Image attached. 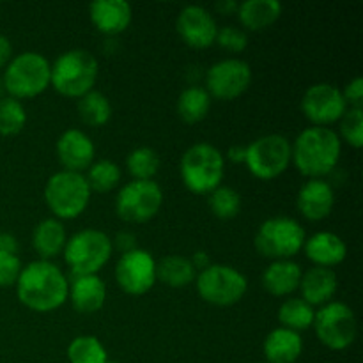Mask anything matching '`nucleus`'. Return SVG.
I'll use <instances>...</instances> for the list:
<instances>
[{"mask_svg": "<svg viewBox=\"0 0 363 363\" xmlns=\"http://www.w3.org/2000/svg\"><path fill=\"white\" fill-rule=\"evenodd\" d=\"M69 282L62 269L52 261H32L21 269L16 282L20 303L34 312H53L67 300Z\"/></svg>", "mask_w": 363, "mask_h": 363, "instance_id": "nucleus-1", "label": "nucleus"}, {"mask_svg": "<svg viewBox=\"0 0 363 363\" xmlns=\"http://www.w3.org/2000/svg\"><path fill=\"white\" fill-rule=\"evenodd\" d=\"M340 155V137L326 126L305 128L291 144V162L300 174L311 179H323L335 170Z\"/></svg>", "mask_w": 363, "mask_h": 363, "instance_id": "nucleus-2", "label": "nucleus"}, {"mask_svg": "<svg viewBox=\"0 0 363 363\" xmlns=\"http://www.w3.org/2000/svg\"><path fill=\"white\" fill-rule=\"evenodd\" d=\"M183 184L197 195H209L222 184L225 176V156L209 142H197L184 151L179 163Z\"/></svg>", "mask_w": 363, "mask_h": 363, "instance_id": "nucleus-3", "label": "nucleus"}, {"mask_svg": "<svg viewBox=\"0 0 363 363\" xmlns=\"http://www.w3.org/2000/svg\"><path fill=\"white\" fill-rule=\"evenodd\" d=\"M98 74L99 64L91 52L67 50L53 60L50 85L66 98H82L94 89Z\"/></svg>", "mask_w": 363, "mask_h": 363, "instance_id": "nucleus-4", "label": "nucleus"}, {"mask_svg": "<svg viewBox=\"0 0 363 363\" xmlns=\"http://www.w3.org/2000/svg\"><path fill=\"white\" fill-rule=\"evenodd\" d=\"M50 74L52 64L43 53L23 52L7 62L2 77L4 89L11 98H35L48 89Z\"/></svg>", "mask_w": 363, "mask_h": 363, "instance_id": "nucleus-5", "label": "nucleus"}, {"mask_svg": "<svg viewBox=\"0 0 363 363\" xmlns=\"http://www.w3.org/2000/svg\"><path fill=\"white\" fill-rule=\"evenodd\" d=\"M91 186L82 172L59 170L45 184V202L57 220L78 218L91 201Z\"/></svg>", "mask_w": 363, "mask_h": 363, "instance_id": "nucleus-6", "label": "nucleus"}, {"mask_svg": "<svg viewBox=\"0 0 363 363\" xmlns=\"http://www.w3.org/2000/svg\"><path fill=\"white\" fill-rule=\"evenodd\" d=\"M305 240L307 234L298 220L291 216H273L259 225L254 245L262 257L280 261L293 259V255L303 250Z\"/></svg>", "mask_w": 363, "mask_h": 363, "instance_id": "nucleus-7", "label": "nucleus"}, {"mask_svg": "<svg viewBox=\"0 0 363 363\" xmlns=\"http://www.w3.org/2000/svg\"><path fill=\"white\" fill-rule=\"evenodd\" d=\"M112 240L99 229H84L66 241L64 261L74 277L98 275L99 269L110 261Z\"/></svg>", "mask_w": 363, "mask_h": 363, "instance_id": "nucleus-8", "label": "nucleus"}, {"mask_svg": "<svg viewBox=\"0 0 363 363\" xmlns=\"http://www.w3.org/2000/svg\"><path fill=\"white\" fill-rule=\"evenodd\" d=\"M199 296L216 307H230L248 291V280L240 269L227 264H211L195 279Z\"/></svg>", "mask_w": 363, "mask_h": 363, "instance_id": "nucleus-9", "label": "nucleus"}, {"mask_svg": "<svg viewBox=\"0 0 363 363\" xmlns=\"http://www.w3.org/2000/svg\"><path fill=\"white\" fill-rule=\"evenodd\" d=\"M245 165L257 179H275L291 165V142L280 133H268L247 145Z\"/></svg>", "mask_w": 363, "mask_h": 363, "instance_id": "nucleus-10", "label": "nucleus"}, {"mask_svg": "<svg viewBox=\"0 0 363 363\" xmlns=\"http://www.w3.org/2000/svg\"><path fill=\"white\" fill-rule=\"evenodd\" d=\"M312 328L328 350L344 351L357 339V315L344 301H330L315 311Z\"/></svg>", "mask_w": 363, "mask_h": 363, "instance_id": "nucleus-11", "label": "nucleus"}, {"mask_svg": "<svg viewBox=\"0 0 363 363\" xmlns=\"http://www.w3.org/2000/svg\"><path fill=\"white\" fill-rule=\"evenodd\" d=\"M162 204L163 190L155 179H133L117 194L116 213L128 223H144L158 215Z\"/></svg>", "mask_w": 363, "mask_h": 363, "instance_id": "nucleus-12", "label": "nucleus"}, {"mask_svg": "<svg viewBox=\"0 0 363 363\" xmlns=\"http://www.w3.org/2000/svg\"><path fill=\"white\" fill-rule=\"evenodd\" d=\"M252 84L250 64L241 59H223L206 73V91L211 98L230 101L243 94Z\"/></svg>", "mask_w": 363, "mask_h": 363, "instance_id": "nucleus-13", "label": "nucleus"}, {"mask_svg": "<svg viewBox=\"0 0 363 363\" xmlns=\"http://www.w3.org/2000/svg\"><path fill=\"white\" fill-rule=\"evenodd\" d=\"M116 280L121 289L131 296L149 293L156 284L155 257L144 248L126 252L116 264Z\"/></svg>", "mask_w": 363, "mask_h": 363, "instance_id": "nucleus-14", "label": "nucleus"}, {"mask_svg": "<svg viewBox=\"0 0 363 363\" xmlns=\"http://www.w3.org/2000/svg\"><path fill=\"white\" fill-rule=\"evenodd\" d=\"M347 110L342 91L332 84H314L305 91L301 98V112L312 126H326L340 121Z\"/></svg>", "mask_w": 363, "mask_h": 363, "instance_id": "nucleus-15", "label": "nucleus"}, {"mask_svg": "<svg viewBox=\"0 0 363 363\" xmlns=\"http://www.w3.org/2000/svg\"><path fill=\"white\" fill-rule=\"evenodd\" d=\"M176 30L179 38L191 48H209L218 34L215 16L202 6H186L181 9L176 20Z\"/></svg>", "mask_w": 363, "mask_h": 363, "instance_id": "nucleus-16", "label": "nucleus"}, {"mask_svg": "<svg viewBox=\"0 0 363 363\" xmlns=\"http://www.w3.org/2000/svg\"><path fill=\"white\" fill-rule=\"evenodd\" d=\"M57 156L62 163L64 170L82 172L94 163L96 145L85 131L78 128H69L57 140Z\"/></svg>", "mask_w": 363, "mask_h": 363, "instance_id": "nucleus-17", "label": "nucleus"}, {"mask_svg": "<svg viewBox=\"0 0 363 363\" xmlns=\"http://www.w3.org/2000/svg\"><path fill=\"white\" fill-rule=\"evenodd\" d=\"M296 206L301 215L311 222L325 220L335 206L333 186L325 179H308L298 191Z\"/></svg>", "mask_w": 363, "mask_h": 363, "instance_id": "nucleus-18", "label": "nucleus"}, {"mask_svg": "<svg viewBox=\"0 0 363 363\" xmlns=\"http://www.w3.org/2000/svg\"><path fill=\"white\" fill-rule=\"evenodd\" d=\"M92 25L106 35L126 30L133 18V9L126 0H96L89 6Z\"/></svg>", "mask_w": 363, "mask_h": 363, "instance_id": "nucleus-19", "label": "nucleus"}, {"mask_svg": "<svg viewBox=\"0 0 363 363\" xmlns=\"http://www.w3.org/2000/svg\"><path fill=\"white\" fill-rule=\"evenodd\" d=\"M303 252L308 261L314 262L315 266L332 269L347 257V245L339 234L321 230L305 240Z\"/></svg>", "mask_w": 363, "mask_h": 363, "instance_id": "nucleus-20", "label": "nucleus"}, {"mask_svg": "<svg viewBox=\"0 0 363 363\" xmlns=\"http://www.w3.org/2000/svg\"><path fill=\"white\" fill-rule=\"evenodd\" d=\"M67 298L80 314H96L106 301V286L99 275L74 277L69 284Z\"/></svg>", "mask_w": 363, "mask_h": 363, "instance_id": "nucleus-21", "label": "nucleus"}, {"mask_svg": "<svg viewBox=\"0 0 363 363\" xmlns=\"http://www.w3.org/2000/svg\"><path fill=\"white\" fill-rule=\"evenodd\" d=\"M298 289L301 291V298L308 305L323 307V305L333 301V296H335L337 289H339V279H337L333 269L314 266V268L307 269L301 275Z\"/></svg>", "mask_w": 363, "mask_h": 363, "instance_id": "nucleus-22", "label": "nucleus"}, {"mask_svg": "<svg viewBox=\"0 0 363 363\" xmlns=\"http://www.w3.org/2000/svg\"><path fill=\"white\" fill-rule=\"evenodd\" d=\"M303 269L293 259L273 261L262 273V287L273 296H291L300 287Z\"/></svg>", "mask_w": 363, "mask_h": 363, "instance_id": "nucleus-23", "label": "nucleus"}, {"mask_svg": "<svg viewBox=\"0 0 363 363\" xmlns=\"http://www.w3.org/2000/svg\"><path fill=\"white\" fill-rule=\"evenodd\" d=\"M262 351L268 363H294L303 353V340L300 333L279 326L268 333Z\"/></svg>", "mask_w": 363, "mask_h": 363, "instance_id": "nucleus-24", "label": "nucleus"}, {"mask_svg": "<svg viewBox=\"0 0 363 363\" xmlns=\"http://www.w3.org/2000/svg\"><path fill=\"white\" fill-rule=\"evenodd\" d=\"M66 241V227L55 216L41 220L32 230V247L43 261H52L53 257L62 254Z\"/></svg>", "mask_w": 363, "mask_h": 363, "instance_id": "nucleus-25", "label": "nucleus"}, {"mask_svg": "<svg viewBox=\"0 0 363 363\" xmlns=\"http://www.w3.org/2000/svg\"><path fill=\"white\" fill-rule=\"evenodd\" d=\"M282 9L279 0H245L238 7V18L245 28L257 32L275 23L282 14Z\"/></svg>", "mask_w": 363, "mask_h": 363, "instance_id": "nucleus-26", "label": "nucleus"}, {"mask_svg": "<svg viewBox=\"0 0 363 363\" xmlns=\"http://www.w3.org/2000/svg\"><path fill=\"white\" fill-rule=\"evenodd\" d=\"M195 279H197V272L190 257L172 254L156 262V280H162L163 284L174 289L190 286Z\"/></svg>", "mask_w": 363, "mask_h": 363, "instance_id": "nucleus-27", "label": "nucleus"}, {"mask_svg": "<svg viewBox=\"0 0 363 363\" xmlns=\"http://www.w3.org/2000/svg\"><path fill=\"white\" fill-rule=\"evenodd\" d=\"M211 108V96L201 85H190L177 98V113L184 123H199Z\"/></svg>", "mask_w": 363, "mask_h": 363, "instance_id": "nucleus-28", "label": "nucleus"}, {"mask_svg": "<svg viewBox=\"0 0 363 363\" xmlns=\"http://www.w3.org/2000/svg\"><path fill=\"white\" fill-rule=\"evenodd\" d=\"M315 311L303 298H287L279 308V321L282 328L300 333L312 328Z\"/></svg>", "mask_w": 363, "mask_h": 363, "instance_id": "nucleus-29", "label": "nucleus"}, {"mask_svg": "<svg viewBox=\"0 0 363 363\" xmlns=\"http://www.w3.org/2000/svg\"><path fill=\"white\" fill-rule=\"evenodd\" d=\"M78 116L89 126H105L112 117V105L110 99L103 92L89 91L82 98H78Z\"/></svg>", "mask_w": 363, "mask_h": 363, "instance_id": "nucleus-30", "label": "nucleus"}, {"mask_svg": "<svg viewBox=\"0 0 363 363\" xmlns=\"http://www.w3.org/2000/svg\"><path fill=\"white\" fill-rule=\"evenodd\" d=\"M67 360L69 363H106L108 353L98 337L80 335L67 346Z\"/></svg>", "mask_w": 363, "mask_h": 363, "instance_id": "nucleus-31", "label": "nucleus"}, {"mask_svg": "<svg viewBox=\"0 0 363 363\" xmlns=\"http://www.w3.org/2000/svg\"><path fill=\"white\" fill-rule=\"evenodd\" d=\"M87 179L91 190L106 194L121 183V167L112 160H98L87 169Z\"/></svg>", "mask_w": 363, "mask_h": 363, "instance_id": "nucleus-32", "label": "nucleus"}, {"mask_svg": "<svg viewBox=\"0 0 363 363\" xmlns=\"http://www.w3.org/2000/svg\"><path fill=\"white\" fill-rule=\"evenodd\" d=\"M128 172L137 181H149L158 174L160 155L151 147H137L126 158Z\"/></svg>", "mask_w": 363, "mask_h": 363, "instance_id": "nucleus-33", "label": "nucleus"}, {"mask_svg": "<svg viewBox=\"0 0 363 363\" xmlns=\"http://www.w3.org/2000/svg\"><path fill=\"white\" fill-rule=\"evenodd\" d=\"M27 124V110L23 103L11 96L0 99V135L11 137L18 135Z\"/></svg>", "mask_w": 363, "mask_h": 363, "instance_id": "nucleus-34", "label": "nucleus"}, {"mask_svg": "<svg viewBox=\"0 0 363 363\" xmlns=\"http://www.w3.org/2000/svg\"><path fill=\"white\" fill-rule=\"evenodd\" d=\"M209 209L213 215L220 220H230L240 215L241 211V195L234 188L220 184L218 188L209 194L208 197Z\"/></svg>", "mask_w": 363, "mask_h": 363, "instance_id": "nucleus-35", "label": "nucleus"}, {"mask_svg": "<svg viewBox=\"0 0 363 363\" xmlns=\"http://www.w3.org/2000/svg\"><path fill=\"white\" fill-rule=\"evenodd\" d=\"M340 133L344 140L354 149L363 145V108H350L340 117Z\"/></svg>", "mask_w": 363, "mask_h": 363, "instance_id": "nucleus-36", "label": "nucleus"}, {"mask_svg": "<svg viewBox=\"0 0 363 363\" xmlns=\"http://www.w3.org/2000/svg\"><path fill=\"white\" fill-rule=\"evenodd\" d=\"M215 43H218L223 50L233 53H240L247 48L248 35L243 28L234 27V25H227V27L218 28Z\"/></svg>", "mask_w": 363, "mask_h": 363, "instance_id": "nucleus-37", "label": "nucleus"}, {"mask_svg": "<svg viewBox=\"0 0 363 363\" xmlns=\"http://www.w3.org/2000/svg\"><path fill=\"white\" fill-rule=\"evenodd\" d=\"M21 269L23 266L16 254L0 252V287L16 286Z\"/></svg>", "mask_w": 363, "mask_h": 363, "instance_id": "nucleus-38", "label": "nucleus"}, {"mask_svg": "<svg viewBox=\"0 0 363 363\" xmlns=\"http://www.w3.org/2000/svg\"><path fill=\"white\" fill-rule=\"evenodd\" d=\"M344 99L353 108H363V78L354 77L342 91Z\"/></svg>", "mask_w": 363, "mask_h": 363, "instance_id": "nucleus-39", "label": "nucleus"}, {"mask_svg": "<svg viewBox=\"0 0 363 363\" xmlns=\"http://www.w3.org/2000/svg\"><path fill=\"white\" fill-rule=\"evenodd\" d=\"M112 247L117 248L121 254H126V252L135 250V248H138L137 236H135L133 233H130V230H121V233H117L116 240H112Z\"/></svg>", "mask_w": 363, "mask_h": 363, "instance_id": "nucleus-40", "label": "nucleus"}, {"mask_svg": "<svg viewBox=\"0 0 363 363\" xmlns=\"http://www.w3.org/2000/svg\"><path fill=\"white\" fill-rule=\"evenodd\" d=\"M191 264H194L195 272H202V269H206L208 266H211V259H209V254L204 250H199L195 252L194 255L190 257Z\"/></svg>", "mask_w": 363, "mask_h": 363, "instance_id": "nucleus-41", "label": "nucleus"}, {"mask_svg": "<svg viewBox=\"0 0 363 363\" xmlns=\"http://www.w3.org/2000/svg\"><path fill=\"white\" fill-rule=\"evenodd\" d=\"M11 55H13V46H11V41L6 38V35L0 34V69L4 66H7V62L11 60Z\"/></svg>", "mask_w": 363, "mask_h": 363, "instance_id": "nucleus-42", "label": "nucleus"}, {"mask_svg": "<svg viewBox=\"0 0 363 363\" xmlns=\"http://www.w3.org/2000/svg\"><path fill=\"white\" fill-rule=\"evenodd\" d=\"M0 252H7V254H16L18 252V241L13 234L2 233L0 234Z\"/></svg>", "mask_w": 363, "mask_h": 363, "instance_id": "nucleus-43", "label": "nucleus"}, {"mask_svg": "<svg viewBox=\"0 0 363 363\" xmlns=\"http://www.w3.org/2000/svg\"><path fill=\"white\" fill-rule=\"evenodd\" d=\"M245 152H247V145H230L227 158L234 163H245Z\"/></svg>", "mask_w": 363, "mask_h": 363, "instance_id": "nucleus-44", "label": "nucleus"}, {"mask_svg": "<svg viewBox=\"0 0 363 363\" xmlns=\"http://www.w3.org/2000/svg\"><path fill=\"white\" fill-rule=\"evenodd\" d=\"M238 7H240V4L236 0H220V2H216V9L222 14L238 13Z\"/></svg>", "mask_w": 363, "mask_h": 363, "instance_id": "nucleus-45", "label": "nucleus"}, {"mask_svg": "<svg viewBox=\"0 0 363 363\" xmlns=\"http://www.w3.org/2000/svg\"><path fill=\"white\" fill-rule=\"evenodd\" d=\"M4 94H6V89H4V82L2 78H0V99L4 98Z\"/></svg>", "mask_w": 363, "mask_h": 363, "instance_id": "nucleus-46", "label": "nucleus"}, {"mask_svg": "<svg viewBox=\"0 0 363 363\" xmlns=\"http://www.w3.org/2000/svg\"><path fill=\"white\" fill-rule=\"evenodd\" d=\"M106 363H119V362H113V360H108Z\"/></svg>", "mask_w": 363, "mask_h": 363, "instance_id": "nucleus-47", "label": "nucleus"}]
</instances>
